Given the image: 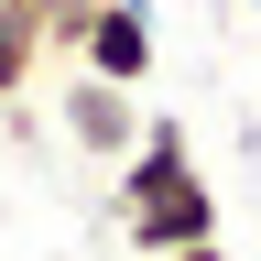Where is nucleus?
<instances>
[{"label":"nucleus","instance_id":"f257e3e1","mask_svg":"<svg viewBox=\"0 0 261 261\" xmlns=\"http://www.w3.org/2000/svg\"><path fill=\"white\" fill-rule=\"evenodd\" d=\"M152 0H98V22H87V44H76V76H98V87H130L142 98L152 87Z\"/></svg>","mask_w":261,"mask_h":261},{"label":"nucleus","instance_id":"f03ea898","mask_svg":"<svg viewBox=\"0 0 261 261\" xmlns=\"http://www.w3.org/2000/svg\"><path fill=\"white\" fill-rule=\"evenodd\" d=\"M55 130H65L87 163H120L130 142H142V98H130V87H98V76L65 65V87H55Z\"/></svg>","mask_w":261,"mask_h":261},{"label":"nucleus","instance_id":"7ed1b4c3","mask_svg":"<svg viewBox=\"0 0 261 261\" xmlns=\"http://www.w3.org/2000/svg\"><path fill=\"white\" fill-rule=\"evenodd\" d=\"M33 76H44V44H33V11L22 0H0V109H22Z\"/></svg>","mask_w":261,"mask_h":261},{"label":"nucleus","instance_id":"20e7f679","mask_svg":"<svg viewBox=\"0 0 261 261\" xmlns=\"http://www.w3.org/2000/svg\"><path fill=\"white\" fill-rule=\"evenodd\" d=\"M22 11H33V44H44V65H76L87 22H98V0H22Z\"/></svg>","mask_w":261,"mask_h":261},{"label":"nucleus","instance_id":"39448f33","mask_svg":"<svg viewBox=\"0 0 261 261\" xmlns=\"http://www.w3.org/2000/svg\"><path fill=\"white\" fill-rule=\"evenodd\" d=\"M163 261H240V250H218V240H207V250H163Z\"/></svg>","mask_w":261,"mask_h":261},{"label":"nucleus","instance_id":"423d86ee","mask_svg":"<svg viewBox=\"0 0 261 261\" xmlns=\"http://www.w3.org/2000/svg\"><path fill=\"white\" fill-rule=\"evenodd\" d=\"M250 11H261V0H250Z\"/></svg>","mask_w":261,"mask_h":261}]
</instances>
